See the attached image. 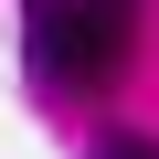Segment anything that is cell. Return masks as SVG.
Here are the masks:
<instances>
[{"label": "cell", "mask_w": 159, "mask_h": 159, "mask_svg": "<svg viewBox=\"0 0 159 159\" xmlns=\"http://www.w3.org/2000/svg\"><path fill=\"white\" fill-rule=\"evenodd\" d=\"M96 159H159V138H106Z\"/></svg>", "instance_id": "obj_2"}, {"label": "cell", "mask_w": 159, "mask_h": 159, "mask_svg": "<svg viewBox=\"0 0 159 159\" xmlns=\"http://www.w3.org/2000/svg\"><path fill=\"white\" fill-rule=\"evenodd\" d=\"M21 32L53 85H106L127 64V0H21Z\"/></svg>", "instance_id": "obj_1"}]
</instances>
